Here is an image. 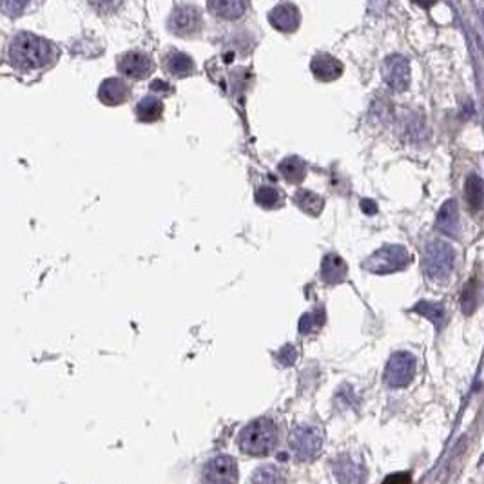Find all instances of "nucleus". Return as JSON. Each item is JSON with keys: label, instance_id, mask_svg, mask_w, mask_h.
I'll list each match as a JSON object with an SVG mask.
<instances>
[{"label": "nucleus", "instance_id": "nucleus-1", "mask_svg": "<svg viewBox=\"0 0 484 484\" xmlns=\"http://www.w3.org/2000/svg\"><path fill=\"white\" fill-rule=\"evenodd\" d=\"M51 58V42L33 33H18L9 44V60L17 69H40V67L48 66Z\"/></svg>", "mask_w": 484, "mask_h": 484}, {"label": "nucleus", "instance_id": "nucleus-14", "mask_svg": "<svg viewBox=\"0 0 484 484\" xmlns=\"http://www.w3.org/2000/svg\"><path fill=\"white\" fill-rule=\"evenodd\" d=\"M436 227L439 229L443 234H448L452 236V238H459V234H461V220H459L457 201H445V206L441 207L439 214H437Z\"/></svg>", "mask_w": 484, "mask_h": 484}, {"label": "nucleus", "instance_id": "nucleus-23", "mask_svg": "<svg viewBox=\"0 0 484 484\" xmlns=\"http://www.w3.org/2000/svg\"><path fill=\"white\" fill-rule=\"evenodd\" d=\"M414 312H417V314L430 319L436 327H441V325L445 323V318H446L443 303H433V301H419L417 305L414 307Z\"/></svg>", "mask_w": 484, "mask_h": 484}, {"label": "nucleus", "instance_id": "nucleus-5", "mask_svg": "<svg viewBox=\"0 0 484 484\" xmlns=\"http://www.w3.org/2000/svg\"><path fill=\"white\" fill-rule=\"evenodd\" d=\"M323 445V433L318 426L312 424H300L290 433V448L297 459L307 461L319 452Z\"/></svg>", "mask_w": 484, "mask_h": 484}, {"label": "nucleus", "instance_id": "nucleus-25", "mask_svg": "<svg viewBox=\"0 0 484 484\" xmlns=\"http://www.w3.org/2000/svg\"><path fill=\"white\" fill-rule=\"evenodd\" d=\"M325 325V310L318 309L314 312H307L300 319V332L301 334H310V332L318 330Z\"/></svg>", "mask_w": 484, "mask_h": 484}, {"label": "nucleus", "instance_id": "nucleus-4", "mask_svg": "<svg viewBox=\"0 0 484 484\" xmlns=\"http://www.w3.org/2000/svg\"><path fill=\"white\" fill-rule=\"evenodd\" d=\"M455 250L450 243L443 240H433L426 245L424 250V271L430 279H445L454 271Z\"/></svg>", "mask_w": 484, "mask_h": 484}, {"label": "nucleus", "instance_id": "nucleus-6", "mask_svg": "<svg viewBox=\"0 0 484 484\" xmlns=\"http://www.w3.org/2000/svg\"><path fill=\"white\" fill-rule=\"evenodd\" d=\"M415 374V358L410 352H396L389 359L384 370V383L392 389L408 386Z\"/></svg>", "mask_w": 484, "mask_h": 484}, {"label": "nucleus", "instance_id": "nucleus-12", "mask_svg": "<svg viewBox=\"0 0 484 484\" xmlns=\"http://www.w3.org/2000/svg\"><path fill=\"white\" fill-rule=\"evenodd\" d=\"M310 71L321 82H332V80H337L343 74V64L336 57L328 55V53H318L310 60Z\"/></svg>", "mask_w": 484, "mask_h": 484}, {"label": "nucleus", "instance_id": "nucleus-24", "mask_svg": "<svg viewBox=\"0 0 484 484\" xmlns=\"http://www.w3.org/2000/svg\"><path fill=\"white\" fill-rule=\"evenodd\" d=\"M466 201L468 209L477 213L483 207V180L477 175H470L466 178Z\"/></svg>", "mask_w": 484, "mask_h": 484}, {"label": "nucleus", "instance_id": "nucleus-18", "mask_svg": "<svg viewBox=\"0 0 484 484\" xmlns=\"http://www.w3.org/2000/svg\"><path fill=\"white\" fill-rule=\"evenodd\" d=\"M207 9L218 18L234 20V18H240L245 13L247 4L241 2V0H213V2L207 4Z\"/></svg>", "mask_w": 484, "mask_h": 484}, {"label": "nucleus", "instance_id": "nucleus-11", "mask_svg": "<svg viewBox=\"0 0 484 484\" xmlns=\"http://www.w3.org/2000/svg\"><path fill=\"white\" fill-rule=\"evenodd\" d=\"M269 22L274 29L281 31V33H293L300 27L301 22L300 8L296 4H290V2L278 4L269 11Z\"/></svg>", "mask_w": 484, "mask_h": 484}, {"label": "nucleus", "instance_id": "nucleus-19", "mask_svg": "<svg viewBox=\"0 0 484 484\" xmlns=\"http://www.w3.org/2000/svg\"><path fill=\"white\" fill-rule=\"evenodd\" d=\"M278 170L288 184H300L307 176V163L300 156H287L279 161Z\"/></svg>", "mask_w": 484, "mask_h": 484}, {"label": "nucleus", "instance_id": "nucleus-10", "mask_svg": "<svg viewBox=\"0 0 484 484\" xmlns=\"http://www.w3.org/2000/svg\"><path fill=\"white\" fill-rule=\"evenodd\" d=\"M116 66L120 73L135 80L147 79V76H151L154 67H156L154 66L153 58L149 57L147 53H144V51L123 53L122 57H118Z\"/></svg>", "mask_w": 484, "mask_h": 484}, {"label": "nucleus", "instance_id": "nucleus-27", "mask_svg": "<svg viewBox=\"0 0 484 484\" xmlns=\"http://www.w3.org/2000/svg\"><path fill=\"white\" fill-rule=\"evenodd\" d=\"M461 305H462V312H464V314H466V316H470L471 312L476 310V305H477V287H476V283H468L466 287H464Z\"/></svg>", "mask_w": 484, "mask_h": 484}, {"label": "nucleus", "instance_id": "nucleus-16", "mask_svg": "<svg viewBox=\"0 0 484 484\" xmlns=\"http://www.w3.org/2000/svg\"><path fill=\"white\" fill-rule=\"evenodd\" d=\"M163 67L169 71V74L176 76V79H185V76L192 74L194 69H196L194 62H192V58L189 57L187 53L176 51V49L167 53L166 58H163Z\"/></svg>", "mask_w": 484, "mask_h": 484}, {"label": "nucleus", "instance_id": "nucleus-3", "mask_svg": "<svg viewBox=\"0 0 484 484\" xmlns=\"http://www.w3.org/2000/svg\"><path fill=\"white\" fill-rule=\"evenodd\" d=\"M412 256L410 253L403 247V245H384L381 249L375 250L374 254L365 260L363 269L372 274H392V272L405 271L410 265Z\"/></svg>", "mask_w": 484, "mask_h": 484}, {"label": "nucleus", "instance_id": "nucleus-26", "mask_svg": "<svg viewBox=\"0 0 484 484\" xmlns=\"http://www.w3.org/2000/svg\"><path fill=\"white\" fill-rule=\"evenodd\" d=\"M253 484H283V476L274 466H262L253 476Z\"/></svg>", "mask_w": 484, "mask_h": 484}, {"label": "nucleus", "instance_id": "nucleus-21", "mask_svg": "<svg viewBox=\"0 0 484 484\" xmlns=\"http://www.w3.org/2000/svg\"><path fill=\"white\" fill-rule=\"evenodd\" d=\"M294 203L310 216H319L321 210L325 209V200L309 189H297L296 194H294Z\"/></svg>", "mask_w": 484, "mask_h": 484}, {"label": "nucleus", "instance_id": "nucleus-32", "mask_svg": "<svg viewBox=\"0 0 484 484\" xmlns=\"http://www.w3.org/2000/svg\"><path fill=\"white\" fill-rule=\"evenodd\" d=\"M361 207H363V210H365V213H368V214H375V213H377V207L374 206V201H372V200H363L361 201Z\"/></svg>", "mask_w": 484, "mask_h": 484}, {"label": "nucleus", "instance_id": "nucleus-29", "mask_svg": "<svg viewBox=\"0 0 484 484\" xmlns=\"http://www.w3.org/2000/svg\"><path fill=\"white\" fill-rule=\"evenodd\" d=\"M410 483H412V477H410V473H406V471H401V473H392V476H389L383 480V484H410Z\"/></svg>", "mask_w": 484, "mask_h": 484}, {"label": "nucleus", "instance_id": "nucleus-22", "mask_svg": "<svg viewBox=\"0 0 484 484\" xmlns=\"http://www.w3.org/2000/svg\"><path fill=\"white\" fill-rule=\"evenodd\" d=\"M254 200H256L257 206L263 207V209H279V207L283 206L285 198L276 187H271V185H262V187L256 189Z\"/></svg>", "mask_w": 484, "mask_h": 484}, {"label": "nucleus", "instance_id": "nucleus-20", "mask_svg": "<svg viewBox=\"0 0 484 484\" xmlns=\"http://www.w3.org/2000/svg\"><path fill=\"white\" fill-rule=\"evenodd\" d=\"M136 118L140 122H156L163 114V102L156 96H144L136 105Z\"/></svg>", "mask_w": 484, "mask_h": 484}, {"label": "nucleus", "instance_id": "nucleus-8", "mask_svg": "<svg viewBox=\"0 0 484 484\" xmlns=\"http://www.w3.org/2000/svg\"><path fill=\"white\" fill-rule=\"evenodd\" d=\"M238 479V462L231 455H218L210 459L201 471L203 484H236Z\"/></svg>", "mask_w": 484, "mask_h": 484}, {"label": "nucleus", "instance_id": "nucleus-9", "mask_svg": "<svg viewBox=\"0 0 484 484\" xmlns=\"http://www.w3.org/2000/svg\"><path fill=\"white\" fill-rule=\"evenodd\" d=\"M383 80L394 91L401 93L410 86V64L403 55H390L383 62Z\"/></svg>", "mask_w": 484, "mask_h": 484}, {"label": "nucleus", "instance_id": "nucleus-17", "mask_svg": "<svg viewBox=\"0 0 484 484\" xmlns=\"http://www.w3.org/2000/svg\"><path fill=\"white\" fill-rule=\"evenodd\" d=\"M334 471H336L337 480H341L343 484H359L365 479V470L359 464H356L350 455L337 459Z\"/></svg>", "mask_w": 484, "mask_h": 484}, {"label": "nucleus", "instance_id": "nucleus-13", "mask_svg": "<svg viewBox=\"0 0 484 484\" xmlns=\"http://www.w3.org/2000/svg\"><path fill=\"white\" fill-rule=\"evenodd\" d=\"M131 95V89L122 79H107L102 82L98 89V98L105 105H120L126 104Z\"/></svg>", "mask_w": 484, "mask_h": 484}, {"label": "nucleus", "instance_id": "nucleus-31", "mask_svg": "<svg viewBox=\"0 0 484 484\" xmlns=\"http://www.w3.org/2000/svg\"><path fill=\"white\" fill-rule=\"evenodd\" d=\"M0 8L4 9V11L11 9V11H9V15H18V11H22V9L26 8V4H2Z\"/></svg>", "mask_w": 484, "mask_h": 484}, {"label": "nucleus", "instance_id": "nucleus-15", "mask_svg": "<svg viewBox=\"0 0 484 484\" xmlns=\"http://www.w3.org/2000/svg\"><path fill=\"white\" fill-rule=\"evenodd\" d=\"M349 274V267L343 262V257L337 254H327L321 263V278L325 283L337 285L343 283Z\"/></svg>", "mask_w": 484, "mask_h": 484}, {"label": "nucleus", "instance_id": "nucleus-28", "mask_svg": "<svg viewBox=\"0 0 484 484\" xmlns=\"http://www.w3.org/2000/svg\"><path fill=\"white\" fill-rule=\"evenodd\" d=\"M297 354H296V349H294L293 345H287L281 349V352H279V363L281 365H285V367H288V365H293L294 361H296Z\"/></svg>", "mask_w": 484, "mask_h": 484}, {"label": "nucleus", "instance_id": "nucleus-2", "mask_svg": "<svg viewBox=\"0 0 484 484\" xmlns=\"http://www.w3.org/2000/svg\"><path fill=\"white\" fill-rule=\"evenodd\" d=\"M278 443V426L272 419L260 417L241 430L238 437V445L243 454L262 457L271 454Z\"/></svg>", "mask_w": 484, "mask_h": 484}, {"label": "nucleus", "instance_id": "nucleus-30", "mask_svg": "<svg viewBox=\"0 0 484 484\" xmlns=\"http://www.w3.org/2000/svg\"><path fill=\"white\" fill-rule=\"evenodd\" d=\"M151 88H153V91H160V93H173V89H170V86L167 82H163V80H154L153 83H151Z\"/></svg>", "mask_w": 484, "mask_h": 484}, {"label": "nucleus", "instance_id": "nucleus-7", "mask_svg": "<svg viewBox=\"0 0 484 484\" xmlns=\"http://www.w3.org/2000/svg\"><path fill=\"white\" fill-rule=\"evenodd\" d=\"M169 29L178 36H192L200 33L203 26V18H201L200 9L192 4H178L175 6L173 13L167 22Z\"/></svg>", "mask_w": 484, "mask_h": 484}]
</instances>
